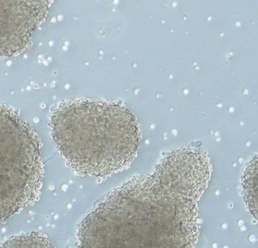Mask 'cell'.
<instances>
[{"label": "cell", "instance_id": "cell-2", "mask_svg": "<svg viewBox=\"0 0 258 248\" xmlns=\"http://www.w3.org/2000/svg\"><path fill=\"white\" fill-rule=\"evenodd\" d=\"M52 136L67 164L81 175L109 176L137 157L140 135L123 104L93 99L62 101L51 112Z\"/></svg>", "mask_w": 258, "mask_h": 248}, {"label": "cell", "instance_id": "cell-6", "mask_svg": "<svg viewBox=\"0 0 258 248\" xmlns=\"http://www.w3.org/2000/svg\"><path fill=\"white\" fill-rule=\"evenodd\" d=\"M2 247H49L52 246L49 240L43 234L34 232L32 234L11 237L2 245Z\"/></svg>", "mask_w": 258, "mask_h": 248}, {"label": "cell", "instance_id": "cell-1", "mask_svg": "<svg viewBox=\"0 0 258 248\" xmlns=\"http://www.w3.org/2000/svg\"><path fill=\"white\" fill-rule=\"evenodd\" d=\"M211 162L191 150L164 157L152 175L110 193L78 228L82 247H191L199 237L197 201Z\"/></svg>", "mask_w": 258, "mask_h": 248}, {"label": "cell", "instance_id": "cell-5", "mask_svg": "<svg viewBox=\"0 0 258 248\" xmlns=\"http://www.w3.org/2000/svg\"><path fill=\"white\" fill-rule=\"evenodd\" d=\"M242 193L247 209L256 219L257 210V157L256 155L247 163L243 175Z\"/></svg>", "mask_w": 258, "mask_h": 248}, {"label": "cell", "instance_id": "cell-3", "mask_svg": "<svg viewBox=\"0 0 258 248\" xmlns=\"http://www.w3.org/2000/svg\"><path fill=\"white\" fill-rule=\"evenodd\" d=\"M39 171L29 126L13 109L0 105V224L32 204Z\"/></svg>", "mask_w": 258, "mask_h": 248}, {"label": "cell", "instance_id": "cell-4", "mask_svg": "<svg viewBox=\"0 0 258 248\" xmlns=\"http://www.w3.org/2000/svg\"><path fill=\"white\" fill-rule=\"evenodd\" d=\"M54 0H0V57L26 49L45 22Z\"/></svg>", "mask_w": 258, "mask_h": 248}]
</instances>
